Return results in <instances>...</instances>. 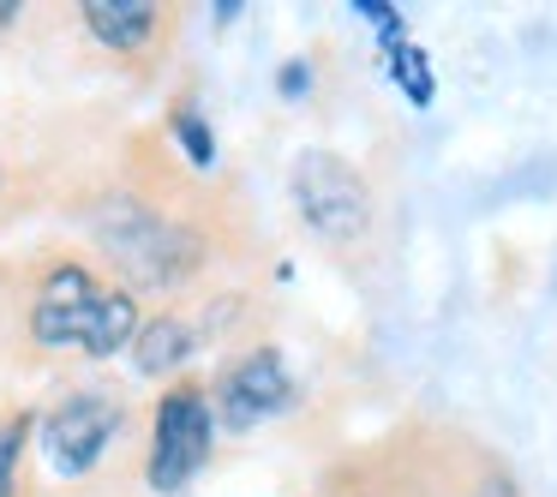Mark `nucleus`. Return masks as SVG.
Wrapping results in <instances>:
<instances>
[{
	"instance_id": "nucleus-5",
	"label": "nucleus",
	"mask_w": 557,
	"mask_h": 497,
	"mask_svg": "<svg viewBox=\"0 0 557 497\" xmlns=\"http://www.w3.org/2000/svg\"><path fill=\"white\" fill-rule=\"evenodd\" d=\"M294 396H300V384H294L288 360H282L276 348H252V353H240V360L222 365L216 389H210V408H216V425L252 432V425L288 413Z\"/></svg>"
},
{
	"instance_id": "nucleus-9",
	"label": "nucleus",
	"mask_w": 557,
	"mask_h": 497,
	"mask_svg": "<svg viewBox=\"0 0 557 497\" xmlns=\"http://www.w3.org/2000/svg\"><path fill=\"white\" fill-rule=\"evenodd\" d=\"M384 54H389V73H396L401 97H408L413 109H432L437 78H432V61H425V49H420V42H396V49H384Z\"/></svg>"
},
{
	"instance_id": "nucleus-13",
	"label": "nucleus",
	"mask_w": 557,
	"mask_h": 497,
	"mask_svg": "<svg viewBox=\"0 0 557 497\" xmlns=\"http://www.w3.org/2000/svg\"><path fill=\"white\" fill-rule=\"evenodd\" d=\"M306 85H312V66H306V61L282 66V97H306Z\"/></svg>"
},
{
	"instance_id": "nucleus-8",
	"label": "nucleus",
	"mask_w": 557,
	"mask_h": 497,
	"mask_svg": "<svg viewBox=\"0 0 557 497\" xmlns=\"http://www.w3.org/2000/svg\"><path fill=\"white\" fill-rule=\"evenodd\" d=\"M193 348H198V336H193L186 318H150L133 341V365L145 377H169L181 360H193Z\"/></svg>"
},
{
	"instance_id": "nucleus-12",
	"label": "nucleus",
	"mask_w": 557,
	"mask_h": 497,
	"mask_svg": "<svg viewBox=\"0 0 557 497\" xmlns=\"http://www.w3.org/2000/svg\"><path fill=\"white\" fill-rule=\"evenodd\" d=\"M360 18L384 37V49H396V42H401V13L389 7V0H360Z\"/></svg>"
},
{
	"instance_id": "nucleus-3",
	"label": "nucleus",
	"mask_w": 557,
	"mask_h": 497,
	"mask_svg": "<svg viewBox=\"0 0 557 497\" xmlns=\"http://www.w3.org/2000/svg\"><path fill=\"white\" fill-rule=\"evenodd\" d=\"M97 240L138 288H169L174 276H186V264L198 258V246L186 240L174 222H162L157 210L133 204V198H114L97 216Z\"/></svg>"
},
{
	"instance_id": "nucleus-6",
	"label": "nucleus",
	"mask_w": 557,
	"mask_h": 497,
	"mask_svg": "<svg viewBox=\"0 0 557 497\" xmlns=\"http://www.w3.org/2000/svg\"><path fill=\"white\" fill-rule=\"evenodd\" d=\"M126 425V408L109 396V389H78V396H66L61 408L42 420V449H49L54 473H90L102 461V449L121 437Z\"/></svg>"
},
{
	"instance_id": "nucleus-2",
	"label": "nucleus",
	"mask_w": 557,
	"mask_h": 497,
	"mask_svg": "<svg viewBox=\"0 0 557 497\" xmlns=\"http://www.w3.org/2000/svg\"><path fill=\"white\" fill-rule=\"evenodd\" d=\"M288 192H294L300 222L330 246H354L372 228V192H366L360 169L342 162L336 150H300L288 174Z\"/></svg>"
},
{
	"instance_id": "nucleus-1",
	"label": "nucleus",
	"mask_w": 557,
	"mask_h": 497,
	"mask_svg": "<svg viewBox=\"0 0 557 497\" xmlns=\"http://www.w3.org/2000/svg\"><path fill=\"white\" fill-rule=\"evenodd\" d=\"M138 300L126 288L97 282L85 264H61L49 270L37 306H30V336L42 348H78L90 360H109V353L133 348L138 341Z\"/></svg>"
},
{
	"instance_id": "nucleus-15",
	"label": "nucleus",
	"mask_w": 557,
	"mask_h": 497,
	"mask_svg": "<svg viewBox=\"0 0 557 497\" xmlns=\"http://www.w3.org/2000/svg\"><path fill=\"white\" fill-rule=\"evenodd\" d=\"M13 18H18V0H0V30L13 25Z\"/></svg>"
},
{
	"instance_id": "nucleus-4",
	"label": "nucleus",
	"mask_w": 557,
	"mask_h": 497,
	"mask_svg": "<svg viewBox=\"0 0 557 497\" xmlns=\"http://www.w3.org/2000/svg\"><path fill=\"white\" fill-rule=\"evenodd\" d=\"M216 449V408L198 384H174L169 396L157 401V425H150V461H145V480L150 492L174 497L193 485V473L210 461Z\"/></svg>"
},
{
	"instance_id": "nucleus-14",
	"label": "nucleus",
	"mask_w": 557,
	"mask_h": 497,
	"mask_svg": "<svg viewBox=\"0 0 557 497\" xmlns=\"http://www.w3.org/2000/svg\"><path fill=\"white\" fill-rule=\"evenodd\" d=\"M473 497H516V480H504V473H485V480L473 485Z\"/></svg>"
},
{
	"instance_id": "nucleus-7",
	"label": "nucleus",
	"mask_w": 557,
	"mask_h": 497,
	"mask_svg": "<svg viewBox=\"0 0 557 497\" xmlns=\"http://www.w3.org/2000/svg\"><path fill=\"white\" fill-rule=\"evenodd\" d=\"M157 0H85V30L114 54H133L157 37Z\"/></svg>"
},
{
	"instance_id": "nucleus-10",
	"label": "nucleus",
	"mask_w": 557,
	"mask_h": 497,
	"mask_svg": "<svg viewBox=\"0 0 557 497\" xmlns=\"http://www.w3.org/2000/svg\"><path fill=\"white\" fill-rule=\"evenodd\" d=\"M30 432H37V420H30V413H13V420H0V497H13V485H18V461H25Z\"/></svg>"
},
{
	"instance_id": "nucleus-11",
	"label": "nucleus",
	"mask_w": 557,
	"mask_h": 497,
	"mask_svg": "<svg viewBox=\"0 0 557 497\" xmlns=\"http://www.w3.org/2000/svg\"><path fill=\"white\" fill-rule=\"evenodd\" d=\"M169 126H174L181 150L198 162V169H210V162H216V133L205 126V114H198V109H174V121H169Z\"/></svg>"
}]
</instances>
